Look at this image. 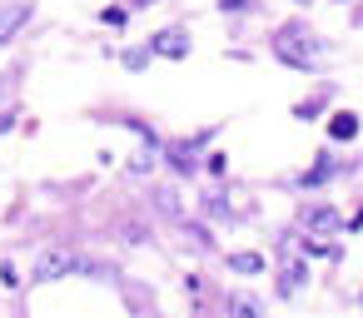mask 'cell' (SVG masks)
<instances>
[{
  "instance_id": "obj_1",
  "label": "cell",
  "mask_w": 363,
  "mask_h": 318,
  "mask_svg": "<svg viewBox=\"0 0 363 318\" xmlns=\"http://www.w3.org/2000/svg\"><path fill=\"white\" fill-rule=\"evenodd\" d=\"M274 55L289 60L294 70H313V65H318V40H313L303 25H284V30L274 35Z\"/></svg>"
},
{
  "instance_id": "obj_2",
  "label": "cell",
  "mask_w": 363,
  "mask_h": 318,
  "mask_svg": "<svg viewBox=\"0 0 363 318\" xmlns=\"http://www.w3.org/2000/svg\"><path fill=\"white\" fill-rule=\"evenodd\" d=\"M85 263L70 254V249H45L40 259H35V283H55V278H70V273H80Z\"/></svg>"
},
{
  "instance_id": "obj_3",
  "label": "cell",
  "mask_w": 363,
  "mask_h": 318,
  "mask_svg": "<svg viewBox=\"0 0 363 318\" xmlns=\"http://www.w3.org/2000/svg\"><path fill=\"white\" fill-rule=\"evenodd\" d=\"M30 16H35L30 0H6V6H0V45L16 40V35L26 30V21H30Z\"/></svg>"
},
{
  "instance_id": "obj_4",
  "label": "cell",
  "mask_w": 363,
  "mask_h": 318,
  "mask_svg": "<svg viewBox=\"0 0 363 318\" xmlns=\"http://www.w3.org/2000/svg\"><path fill=\"white\" fill-rule=\"evenodd\" d=\"M298 224H303L308 234H333L343 219H338V209H333V204H308V209L298 214Z\"/></svg>"
},
{
  "instance_id": "obj_5",
  "label": "cell",
  "mask_w": 363,
  "mask_h": 318,
  "mask_svg": "<svg viewBox=\"0 0 363 318\" xmlns=\"http://www.w3.org/2000/svg\"><path fill=\"white\" fill-rule=\"evenodd\" d=\"M155 55H174V60L189 55V35H184V30H160V35H155Z\"/></svg>"
},
{
  "instance_id": "obj_6",
  "label": "cell",
  "mask_w": 363,
  "mask_h": 318,
  "mask_svg": "<svg viewBox=\"0 0 363 318\" xmlns=\"http://www.w3.org/2000/svg\"><path fill=\"white\" fill-rule=\"evenodd\" d=\"M303 278H308V268H303L298 259H289V263H284V273H279V293H298V288H303Z\"/></svg>"
},
{
  "instance_id": "obj_7",
  "label": "cell",
  "mask_w": 363,
  "mask_h": 318,
  "mask_svg": "<svg viewBox=\"0 0 363 318\" xmlns=\"http://www.w3.org/2000/svg\"><path fill=\"white\" fill-rule=\"evenodd\" d=\"M229 268L234 273H259L264 268V254L259 249H239V254H229Z\"/></svg>"
},
{
  "instance_id": "obj_8",
  "label": "cell",
  "mask_w": 363,
  "mask_h": 318,
  "mask_svg": "<svg viewBox=\"0 0 363 318\" xmlns=\"http://www.w3.org/2000/svg\"><path fill=\"white\" fill-rule=\"evenodd\" d=\"M328 135H333V140H353V135H358V120H353V115H333V120H328Z\"/></svg>"
},
{
  "instance_id": "obj_9",
  "label": "cell",
  "mask_w": 363,
  "mask_h": 318,
  "mask_svg": "<svg viewBox=\"0 0 363 318\" xmlns=\"http://www.w3.org/2000/svg\"><path fill=\"white\" fill-rule=\"evenodd\" d=\"M229 313H259V298L254 293H234L229 298Z\"/></svg>"
},
{
  "instance_id": "obj_10",
  "label": "cell",
  "mask_w": 363,
  "mask_h": 318,
  "mask_svg": "<svg viewBox=\"0 0 363 318\" xmlns=\"http://www.w3.org/2000/svg\"><path fill=\"white\" fill-rule=\"evenodd\" d=\"M328 174H333V159H323V164H313V169L303 174V184H323Z\"/></svg>"
},
{
  "instance_id": "obj_11",
  "label": "cell",
  "mask_w": 363,
  "mask_h": 318,
  "mask_svg": "<svg viewBox=\"0 0 363 318\" xmlns=\"http://www.w3.org/2000/svg\"><path fill=\"white\" fill-rule=\"evenodd\" d=\"M0 283H6V288H16V283H21V273H16L11 263H0Z\"/></svg>"
},
{
  "instance_id": "obj_12",
  "label": "cell",
  "mask_w": 363,
  "mask_h": 318,
  "mask_svg": "<svg viewBox=\"0 0 363 318\" xmlns=\"http://www.w3.org/2000/svg\"><path fill=\"white\" fill-rule=\"evenodd\" d=\"M249 6V0H224V11H244Z\"/></svg>"
},
{
  "instance_id": "obj_13",
  "label": "cell",
  "mask_w": 363,
  "mask_h": 318,
  "mask_svg": "<svg viewBox=\"0 0 363 318\" xmlns=\"http://www.w3.org/2000/svg\"><path fill=\"white\" fill-rule=\"evenodd\" d=\"M145 6H155V0H135V11H145Z\"/></svg>"
}]
</instances>
